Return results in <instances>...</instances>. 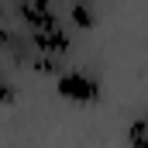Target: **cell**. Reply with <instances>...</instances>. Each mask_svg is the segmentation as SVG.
I'll list each match as a JSON object with an SVG mask.
<instances>
[{
	"label": "cell",
	"instance_id": "obj_1",
	"mask_svg": "<svg viewBox=\"0 0 148 148\" xmlns=\"http://www.w3.org/2000/svg\"><path fill=\"white\" fill-rule=\"evenodd\" d=\"M55 93L69 103H97L100 100V79L86 69H69V73L55 76Z\"/></svg>",
	"mask_w": 148,
	"mask_h": 148
},
{
	"label": "cell",
	"instance_id": "obj_2",
	"mask_svg": "<svg viewBox=\"0 0 148 148\" xmlns=\"http://www.w3.org/2000/svg\"><path fill=\"white\" fill-rule=\"evenodd\" d=\"M28 41L35 45L38 52H45V55H66L69 52V35L62 31V28H55V31H31L28 35Z\"/></svg>",
	"mask_w": 148,
	"mask_h": 148
},
{
	"label": "cell",
	"instance_id": "obj_3",
	"mask_svg": "<svg viewBox=\"0 0 148 148\" xmlns=\"http://www.w3.org/2000/svg\"><path fill=\"white\" fill-rule=\"evenodd\" d=\"M127 145L131 148H148V117L131 121V127H127Z\"/></svg>",
	"mask_w": 148,
	"mask_h": 148
},
{
	"label": "cell",
	"instance_id": "obj_4",
	"mask_svg": "<svg viewBox=\"0 0 148 148\" xmlns=\"http://www.w3.org/2000/svg\"><path fill=\"white\" fill-rule=\"evenodd\" d=\"M69 17L76 21V28H93V24H97V14H93L90 3H73V7H69Z\"/></svg>",
	"mask_w": 148,
	"mask_h": 148
}]
</instances>
